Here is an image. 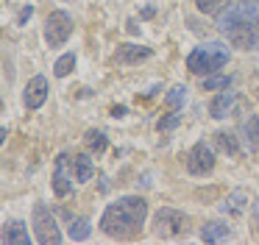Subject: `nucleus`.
Here are the masks:
<instances>
[{
  "label": "nucleus",
  "instance_id": "nucleus-20",
  "mask_svg": "<svg viewBox=\"0 0 259 245\" xmlns=\"http://www.w3.org/2000/svg\"><path fill=\"white\" fill-rule=\"evenodd\" d=\"M73 67H75V53H64V56H59L56 64H53V75L64 78V75H70V72H73Z\"/></svg>",
  "mask_w": 259,
  "mask_h": 245
},
{
  "label": "nucleus",
  "instance_id": "nucleus-5",
  "mask_svg": "<svg viewBox=\"0 0 259 245\" xmlns=\"http://www.w3.org/2000/svg\"><path fill=\"white\" fill-rule=\"evenodd\" d=\"M153 231L159 237H179L181 231H187V215L173 206H162L153 215Z\"/></svg>",
  "mask_w": 259,
  "mask_h": 245
},
{
  "label": "nucleus",
  "instance_id": "nucleus-3",
  "mask_svg": "<svg viewBox=\"0 0 259 245\" xmlns=\"http://www.w3.org/2000/svg\"><path fill=\"white\" fill-rule=\"evenodd\" d=\"M229 45L223 42H206L201 48H195L187 56V70L195 72V75H212L220 67L229 64Z\"/></svg>",
  "mask_w": 259,
  "mask_h": 245
},
{
  "label": "nucleus",
  "instance_id": "nucleus-18",
  "mask_svg": "<svg viewBox=\"0 0 259 245\" xmlns=\"http://www.w3.org/2000/svg\"><path fill=\"white\" fill-rule=\"evenodd\" d=\"M184 103H187V87H181V84L170 87V92L164 95V106H167V109H173V111H179Z\"/></svg>",
  "mask_w": 259,
  "mask_h": 245
},
{
  "label": "nucleus",
  "instance_id": "nucleus-7",
  "mask_svg": "<svg viewBox=\"0 0 259 245\" xmlns=\"http://www.w3.org/2000/svg\"><path fill=\"white\" fill-rule=\"evenodd\" d=\"M187 170H190V176H209L214 170V150L203 139L192 145L187 153Z\"/></svg>",
  "mask_w": 259,
  "mask_h": 245
},
{
  "label": "nucleus",
  "instance_id": "nucleus-11",
  "mask_svg": "<svg viewBox=\"0 0 259 245\" xmlns=\"http://www.w3.org/2000/svg\"><path fill=\"white\" fill-rule=\"evenodd\" d=\"M234 103H237V92H231V87L220 89V92L209 100V114H212L214 120H226V117L231 114V109H234Z\"/></svg>",
  "mask_w": 259,
  "mask_h": 245
},
{
  "label": "nucleus",
  "instance_id": "nucleus-23",
  "mask_svg": "<svg viewBox=\"0 0 259 245\" xmlns=\"http://www.w3.org/2000/svg\"><path fill=\"white\" fill-rule=\"evenodd\" d=\"M181 126V114H179V111H173V114H167V117H162V120H159L156 123V128H159V131H173V128H179Z\"/></svg>",
  "mask_w": 259,
  "mask_h": 245
},
{
  "label": "nucleus",
  "instance_id": "nucleus-17",
  "mask_svg": "<svg viewBox=\"0 0 259 245\" xmlns=\"http://www.w3.org/2000/svg\"><path fill=\"white\" fill-rule=\"evenodd\" d=\"M214 142H218V148L223 153H231V156L240 153V137H234L231 131H218L214 134Z\"/></svg>",
  "mask_w": 259,
  "mask_h": 245
},
{
  "label": "nucleus",
  "instance_id": "nucleus-9",
  "mask_svg": "<svg viewBox=\"0 0 259 245\" xmlns=\"http://www.w3.org/2000/svg\"><path fill=\"white\" fill-rule=\"evenodd\" d=\"M48 92H51V87H48V78H45V75H34L28 84H25L23 103L28 106V109H39V106L48 100Z\"/></svg>",
  "mask_w": 259,
  "mask_h": 245
},
{
  "label": "nucleus",
  "instance_id": "nucleus-21",
  "mask_svg": "<svg viewBox=\"0 0 259 245\" xmlns=\"http://www.w3.org/2000/svg\"><path fill=\"white\" fill-rule=\"evenodd\" d=\"M84 142H87V148L90 150H95V153H103V150H106V134L103 131H95V128H92V131H87V137H84Z\"/></svg>",
  "mask_w": 259,
  "mask_h": 245
},
{
  "label": "nucleus",
  "instance_id": "nucleus-26",
  "mask_svg": "<svg viewBox=\"0 0 259 245\" xmlns=\"http://www.w3.org/2000/svg\"><path fill=\"white\" fill-rule=\"evenodd\" d=\"M125 106H112V117H125Z\"/></svg>",
  "mask_w": 259,
  "mask_h": 245
},
{
  "label": "nucleus",
  "instance_id": "nucleus-22",
  "mask_svg": "<svg viewBox=\"0 0 259 245\" xmlns=\"http://www.w3.org/2000/svg\"><path fill=\"white\" fill-rule=\"evenodd\" d=\"M231 84H234L231 75H209V78H203V89H206V92H220V89H229Z\"/></svg>",
  "mask_w": 259,
  "mask_h": 245
},
{
  "label": "nucleus",
  "instance_id": "nucleus-24",
  "mask_svg": "<svg viewBox=\"0 0 259 245\" xmlns=\"http://www.w3.org/2000/svg\"><path fill=\"white\" fill-rule=\"evenodd\" d=\"M195 6H198V11H206V14H212V11L229 6V0H195Z\"/></svg>",
  "mask_w": 259,
  "mask_h": 245
},
{
  "label": "nucleus",
  "instance_id": "nucleus-15",
  "mask_svg": "<svg viewBox=\"0 0 259 245\" xmlns=\"http://www.w3.org/2000/svg\"><path fill=\"white\" fill-rule=\"evenodd\" d=\"M245 206H248V195L242 192V189H234V192L229 195V198L223 200V203H220V209L226 212V215H242V212H245Z\"/></svg>",
  "mask_w": 259,
  "mask_h": 245
},
{
  "label": "nucleus",
  "instance_id": "nucleus-10",
  "mask_svg": "<svg viewBox=\"0 0 259 245\" xmlns=\"http://www.w3.org/2000/svg\"><path fill=\"white\" fill-rule=\"evenodd\" d=\"M151 56H153V50L145 48V45H120V48L114 50L112 61L120 67H128V64H137V61L151 59Z\"/></svg>",
  "mask_w": 259,
  "mask_h": 245
},
{
  "label": "nucleus",
  "instance_id": "nucleus-25",
  "mask_svg": "<svg viewBox=\"0 0 259 245\" xmlns=\"http://www.w3.org/2000/svg\"><path fill=\"white\" fill-rule=\"evenodd\" d=\"M31 14H34V6H23L17 14V25H25V22L31 20Z\"/></svg>",
  "mask_w": 259,
  "mask_h": 245
},
{
  "label": "nucleus",
  "instance_id": "nucleus-6",
  "mask_svg": "<svg viewBox=\"0 0 259 245\" xmlns=\"http://www.w3.org/2000/svg\"><path fill=\"white\" fill-rule=\"evenodd\" d=\"M73 33V17L67 11H51L45 20V42L51 48H62Z\"/></svg>",
  "mask_w": 259,
  "mask_h": 245
},
{
  "label": "nucleus",
  "instance_id": "nucleus-28",
  "mask_svg": "<svg viewBox=\"0 0 259 245\" xmlns=\"http://www.w3.org/2000/svg\"><path fill=\"white\" fill-rule=\"evenodd\" d=\"M156 14V9H153V6H145V9H142V17H153Z\"/></svg>",
  "mask_w": 259,
  "mask_h": 245
},
{
  "label": "nucleus",
  "instance_id": "nucleus-2",
  "mask_svg": "<svg viewBox=\"0 0 259 245\" xmlns=\"http://www.w3.org/2000/svg\"><path fill=\"white\" fill-rule=\"evenodd\" d=\"M148 220V200L140 195H123L109 203L101 215V231L117 239H128L142 231Z\"/></svg>",
  "mask_w": 259,
  "mask_h": 245
},
{
  "label": "nucleus",
  "instance_id": "nucleus-27",
  "mask_svg": "<svg viewBox=\"0 0 259 245\" xmlns=\"http://www.w3.org/2000/svg\"><path fill=\"white\" fill-rule=\"evenodd\" d=\"M251 215H253V223H256V231H259V200H256V203H253Z\"/></svg>",
  "mask_w": 259,
  "mask_h": 245
},
{
  "label": "nucleus",
  "instance_id": "nucleus-19",
  "mask_svg": "<svg viewBox=\"0 0 259 245\" xmlns=\"http://www.w3.org/2000/svg\"><path fill=\"white\" fill-rule=\"evenodd\" d=\"M95 176V165H92V159L87 153L75 156V181H90V178Z\"/></svg>",
  "mask_w": 259,
  "mask_h": 245
},
{
  "label": "nucleus",
  "instance_id": "nucleus-13",
  "mask_svg": "<svg viewBox=\"0 0 259 245\" xmlns=\"http://www.w3.org/2000/svg\"><path fill=\"white\" fill-rule=\"evenodd\" d=\"M240 139L248 150H259V114H248L240 123Z\"/></svg>",
  "mask_w": 259,
  "mask_h": 245
},
{
  "label": "nucleus",
  "instance_id": "nucleus-8",
  "mask_svg": "<svg viewBox=\"0 0 259 245\" xmlns=\"http://www.w3.org/2000/svg\"><path fill=\"white\" fill-rule=\"evenodd\" d=\"M73 165L75 156L70 153H59L56 156V167H53V192L59 198H67L73 192Z\"/></svg>",
  "mask_w": 259,
  "mask_h": 245
},
{
  "label": "nucleus",
  "instance_id": "nucleus-29",
  "mask_svg": "<svg viewBox=\"0 0 259 245\" xmlns=\"http://www.w3.org/2000/svg\"><path fill=\"white\" fill-rule=\"evenodd\" d=\"M128 31H131V33H140V25H137L134 20H128Z\"/></svg>",
  "mask_w": 259,
  "mask_h": 245
},
{
  "label": "nucleus",
  "instance_id": "nucleus-16",
  "mask_svg": "<svg viewBox=\"0 0 259 245\" xmlns=\"http://www.w3.org/2000/svg\"><path fill=\"white\" fill-rule=\"evenodd\" d=\"M90 234H92V223L87 220V217H75V220H70L67 237L73 239V242H84Z\"/></svg>",
  "mask_w": 259,
  "mask_h": 245
},
{
  "label": "nucleus",
  "instance_id": "nucleus-4",
  "mask_svg": "<svg viewBox=\"0 0 259 245\" xmlns=\"http://www.w3.org/2000/svg\"><path fill=\"white\" fill-rule=\"evenodd\" d=\"M34 231H36V242L39 245H59L64 239V234L59 231L56 226V217L51 215V209H48L45 203H36L34 206Z\"/></svg>",
  "mask_w": 259,
  "mask_h": 245
},
{
  "label": "nucleus",
  "instance_id": "nucleus-12",
  "mask_svg": "<svg viewBox=\"0 0 259 245\" xmlns=\"http://www.w3.org/2000/svg\"><path fill=\"white\" fill-rule=\"evenodd\" d=\"M3 245H31V234L28 226L23 220H9L3 223V237H0Z\"/></svg>",
  "mask_w": 259,
  "mask_h": 245
},
{
  "label": "nucleus",
  "instance_id": "nucleus-1",
  "mask_svg": "<svg viewBox=\"0 0 259 245\" xmlns=\"http://www.w3.org/2000/svg\"><path fill=\"white\" fill-rule=\"evenodd\" d=\"M218 31L240 50H259V3L240 0L218 14Z\"/></svg>",
  "mask_w": 259,
  "mask_h": 245
},
{
  "label": "nucleus",
  "instance_id": "nucleus-14",
  "mask_svg": "<svg viewBox=\"0 0 259 245\" xmlns=\"http://www.w3.org/2000/svg\"><path fill=\"white\" fill-rule=\"evenodd\" d=\"M229 237H231V226L223 220H209V223H203V228H201L203 242H223V239H229Z\"/></svg>",
  "mask_w": 259,
  "mask_h": 245
}]
</instances>
